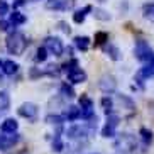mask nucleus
I'll return each mask as SVG.
<instances>
[{
	"label": "nucleus",
	"instance_id": "obj_1",
	"mask_svg": "<svg viewBox=\"0 0 154 154\" xmlns=\"http://www.w3.org/2000/svg\"><path fill=\"white\" fill-rule=\"evenodd\" d=\"M26 46H27V41H26L22 32H12L7 37V51L10 54H17V56L22 54Z\"/></svg>",
	"mask_w": 154,
	"mask_h": 154
},
{
	"label": "nucleus",
	"instance_id": "obj_2",
	"mask_svg": "<svg viewBox=\"0 0 154 154\" xmlns=\"http://www.w3.org/2000/svg\"><path fill=\"white\" fill-rule=\"evenodd\" d=\"M115 147L120 149L125 154H131V152H136L137 142L131 134H120V136L117 137V140H115Z\"/></svg>",
	"mask_w": 154,
	"mask_h": 154
},
{
	"label": "nucleus",
	"instance_id": "obj_3",
	"mask_svg": "<svg viewBox=\"0 0 154 154\" xmlns=\"http://www.w3.org/2000/svg\"><path fill=\"white\" fill-rule=\"evenodd\" d=\"M134 53H136L139 61H144V63H152L154 61V51L151 49L149 44L146 41H137L136 48H134Z\"/></svg>",
	"mask_w": 154,
	"mask_h": 154
},
{
	"label": "nucleus",
	"instance_id": "obj_4",
	"mask_svg": "<svg viewBox=\"0 0 154 154\" xmlns=\"http://www.w3.org/2000/svg\"><path fill=\"white\" fill-rule=\"evenodd\" d=\"M46 49L49 51L51 54H54V56H61L63 54V42L59 41L58 37H48L46 39Z\"/></svg>",
	"mask_w": 154,
	"mask_h": 154
},
{
	"label": "nucleus",
	"instance_id": "obj_5",
	"mask_svg": "<svg viewBox=\"0 0 154 154\" xmlns=\"http://www.w3.org/2000/svg\"><path fill=\"white\" fill-rule=\"evenodd\" d=\"M17 112H19V115H20V117H26V119H29V120H36L37 107L34 103H31V102H27V103L20 105Z\"/></svg>",
	"mask_w": 154,
	"mask_h": 154
},
{
	"label": "nucleus",
	"instance_id": "obj_6",
	"mask_svg": "<svg viewBox=\"0 0 154 154\" xmlns=\"http://www.w3.org/2000/svg\"><path fill=\"white\" fill-rule=\"evenodd\" d=\"M98 86H100V90L105 91V93H112L117 88V83H115V78L113 76H103L98 82Z\"/></svg>",
	"mask_w": 154,
	"mask_h": 154
},
{
	"label": "nucleus",
	"instance_id": "obj_7",
	"mask_svg": "<svg viewBox=\"0 0 154 154\" xmlns=\"http://www.w3.org/2000/svg\"><path fill=\"white\" fill-rule=\"evenodd\" d=\"M17 129H19V124L14 119H5L4 122H2V125H0V131L4 132V134H15Z\"/></svg>",
	"mask_w": 154,
	"mask_h": 154
},
{
	"label": "nucleus",
	"instance_id": "obj_8",
	"mask_svg": "<svg viewBox=\"0 0 154 154\" xmlns=\"http://www.w3.org/2000/svg\"><path fill=\"white\" fill-rule=\"evenodd\" d=\"M63 117L66 119V120H69V122H73V120H78V119L82 117V109H78V107H75V105H69L68 109L64 110Z\"/></svg>",
	"mask_w": 154,
	"mask_h": 154
},
{
	"label": "nucleus",
	"instance_id": "obj_9",
	"mask_svg": "<svg viewBox=\"0 0 154 154\" xmlns=\"http://www.w3.org/2000/svg\"><path fill=\"white\" fill-rule=\"evenodd\" d=\"M19 140V134H12V136H2L0 139V151H5V149H10L12 146Z\"/></svg>",
	"mask_w": 154,
	"mask_h": 154
},
{
	"label": "nucleus",
	"instance_id": "obj_10",
	"mask_svg": "<svg viewBox=\"0 0 154 154\" xmlns=\"http://www.w3.org/2000/svg\"><path fill=\"white\" fill-rule=\"evenodd\" d=\"M68 80L71 83H85L86 82V73L83 71L82 68L75 69V71L68 73Z\"/></svg>",
	"mask_w": 154,
	"mask_h": 154
},
{
	"label": "nucleus",
	"instance_id": "obj_11",
	"mask_svg": "<svg viewBox=\"0 0 154 154\" xmlns=\"http://www.w3.org/2000/svg\"><path fill=\"white\" fill-rule=\"evenodd\" d=\"M91 5H86L85 9H82V10H76V12H75V14H73V20H75V22L76 24H82L83 20H85V17H86V14H88V12H91Z\"/></svg>",
	"mask_w": 154,
	"mask_h": 154
},
{
	"label": "nucleus",
	"instance_id": "obj_12",
	"mask_svg": "<svg viewBox=\"0 0 154 154\" xmlns=\"http://www.w3.org/2000/svg\"><path fill=\"white\" fill-rule=\"evenodd\" d=\"M2 69H4L5 75H14V73H17L19 64L9 59V61H4V63H2Z\"/></svg>",
	"mask_w": 154,
	"mask_h": 154
},
{
	"label": "nucleus",
	"instance_id": "obj_13",
	"mask_svg": "<svg viewBox=\"0 0 154 154\" xmlns=\"http://www.w3.org/2000/svg\"><path fill=\"white\" fill-rule=\"evenodd\" d=\"M105 53H107L113 61H119V59H120V51H119V48L115 44H107L105 46Z\"/></svg>",
	"mask_w": 154,
	"mask_h": 154
},
{
	"label": "nucleus",
	"instance_id": "obj_14",
	"mask_svg": "<svg viewBox=\"0 0 154 154\" xmlns=\"http://www.w3.org/2000/svg\"><path fill=\"white\" fill-rule=\"evenodd\" d=\"M75 46H76L78 49L86 51L88 49V46H90V39H88L86 36H76L75 37Z\"/></svg>",
	"mask_w": 154,
	"mask_h": 154
},
{
	"label": "nucleus",
	"instance_id": "obj_15",
	"mask_svg": "<svg viewBox=\"0 0 154 154\" xmlns=\"http://www.w3.org/2000/svg\"><path fill=\"white\" fill-rule=\"evenodd\" d=\"M26 20H27L26 15L17 12V10H14V12L10 14V24H12V26H20V24H24Z\"/></svg>",
	"mask_w": 154,
	"mask_h": 154
},
{
	"label": "nucleus",
	"instance_id": "obj_16",
	"mask_svg": "<svg viewBox=\"0 0 154 154\" xmlns=\"http://www.w3.org/2000/svg\"><path fill=\"white\" fill-rule=\"evenodd\" d=\"M10 107V97L7 91H0V110H9Z\"/></svg>",
	"mask_w": 154,
	"mask_h": 154
},
{
	"label": "nucleus",
	"instance_id": "obj_17",
	"mask_svg": "<svg viewBox=\"0 0 154 154\" xmlns=\"http://www.w3.org/2000/svg\"><path fill=\"white\" fill-rule=\"evenodd\" d=\"M107 41H109V34H107V32L100 31L95 34V46H103Z\"/></svg>",
	"mask_w": 154,
	"mask_h": 154
},
{
	"label": "nucleus",
	"instance_id": "obj_18",
	"mask_svg": "<svg viewBox=\"0 0 154 154\" xmlns=\"http://www.w3.org/2000/svg\"><path fill=\"white\" fill-rule=\"evenodd\" d=\"M69 7L68 2H59V0H54V2H48V9H59V10H66Z\"/></svg>",
	"mask_w": 154,
	"mask_h": 154
},
{
	"label": "nucleus",
	"instance_id": "obj_19",
	"mask_svg": "<svg viewBox=\"0 0 154 154\" xmlns=\"http://www.w3.org/2000/svg\"><path fill=\"white\" fill-rule=\"evenodd\" d=\"M80 107H82V109H93V102H91L90 97L82 95L80 97Z\"/></svg>",
	"mask_w": 154,
	"mask_h": 154
},
{
	"label": "nucleus",
	"instance_id": "obj_20",
	"mask_svg": "<svg viewBox=\"0 0 154 154\" xmlns=\"http://www.w3.org/2000/svg\"><path fill=\"white\" fill-rule=\"evenodd\" d=\"M61 93H63L64 97H68V98H73V97L76 95V93H75V90H73L68 83H63V85H61Z\"/></svg>",
	"mask_w": 154,
	"mask_h": 154
},
{
	"label": "nucleus",
	"instance_id": "obj_21",
	"mask_svg": "<svg viewBox=\"0 0 154 154\" xmlns=\"http://www.w3.org/2000/svg\"><path fill=\"white\" fill-rule=\"evenodd\" d=\"M144 17L154 20V4H146L144 5Z\"/></svg>",
	"mask_w": 154,
	"mask_h": 154
},
{
	"label": "nucleus",
	"instance_id": "obj_22",
	"mask_svg": "<svg viewBox=\"0 0 154 154\" xmlns=\"http://www.w3.org/2000/svg\"><path fill=\"white\" fill-rule=\"evenodd\" d=\"M140 136H142V140H144L146 144H151V142H152V132L144 129V127L140 129Z\"/></svg>",
	"mask_w": 154,
	"mask_h": 154
},
{
	"label": "nucleus",
	"instance_id": "obj_23",
	"mask_svg": "<svg viewBox=\"0 0 154 154\" xmlns=\"http://www.w3.org/2000/svg\"><path fill=\"white\" fill-rule=\"evenodd\" d=\"M48 59V49L46 48H39L36 53V61H39V63H42V61H46Z\"/></svg>",
	"mask_w": 154,
	"mask_h": 154
},
{
	"label": "nucleus",
	"instance_id": "obj_24",
	"mask_svg": "<svg viewBox=\"0 0 154 154\" xmlns=\"http://www.w3.org/2000/svg\"><path fill=\"white\" fill-rule=\"evenodd\" d=\"M102 107L105 109V113H107V115H109V113H112V98L103 97V98H102Z\"/></svg>",
	"mask_w": 154,
	"mask_h": 154
},
{
	"label": "nucleus",
	"instance_id": "obj_25",
	"mask_svg": "<svg viewBox=\"0 0 154 154\" xmlns=\"http://www.w3.org/2000/svg\"><path fill=\"white\" fill-rule=\"evenodd\" d=\"M102 136L107 137V139H109V137H113V136H115V127H112V125L107 124V125L102 129Z\"/></svg>",
	"mask_w": 154,
	"mask_h": 154
},
{
	"label": "nucleus",
	"instance_id": "obj_26",
	"mask_svg": "<svg viewBox=\"0 0 154 154\" xmlns=\"http://www.w3.org/2000/svg\"><path fill=\"white\" fill-rule=\"evenodd\" d=\"M63 69L66 73H71V71H75V69H78V61H76V59H71L69 63L63 64Z\"/></svg>",
	"mask_w": 154,
	"mask_h": 154
},
{
	"label": "nucleus",
	"instance_id": "obj_27",
	"mask_svg": "<svg viewBox=\"0 0 154 154\" xmlns=\"http://www.w3.org/2000/svg\"><path fill=\"white\" fill-rule=\"evenodd\" d=\"M63 120H64V117H59V115H48L46 117V122L48 124H56V125H61Z\"/></svg>",
	"mask_w": 154,
	"mask_h": 154
},
{
	"label": "nucleus",
	"instance_id": "obj_28",
	"mask_svg": "<svg viewBox=\"0 0 154 154\" xmlns=\"http://www.w3.org/2000/svg\"><path fill=\"white\" fill-rule=\"evenodd\" d=\"M63 147H64V146H63V142H61V137L56 136L54 140H53V151H54V152H61Z\"/></svg>",
	"mask_w": 154,
	"mask_h": 154
},
{
	"label": "nucleus",
	"instance_id": "obj_29",
	"mask_svg": "<svg viewBox=\"0 0 154 154\" xmlns=\"http://www.w3.org/2000/svg\"><path fill=\"white\" fill-rule=\"evenodd\" d=\"M93 15H95L97 19H100V20H109L110 19V15L105 12V10H102V9H95L93 10Z\"/></svg>",
	"mask_w": 154,
	"mask_h": 154
},
{
	"label": "nucleus",
	"instance_id": "obj_30",
	"mask_svg": "<svg viewBox=\"0 0 154 154\" xmlns=\"http://www.w3.org/2000/svg\"><path fill=\"white\" fill-rule=\"evenodd\" d=\"M7 12H9V4L5 0H0V17H4Z\"/></svg>",
	"mask_w": 154,
	"mask_h": 154
},
{
	"label": "nucleus",
	"instance_id": "obj_31",
	"mask_svg": "<svg viewBox=\"0 0 154 154\" xmlns=\"http://www.w3.org/2000/svg\"><path fill=\"white\" fill-rule=\"evenodd\" d=\"M46 73H48V75H58L59 68H58V66H54V64H49V66H48V69H46Z\"/></svg>",
	"mask_w": 154,
	"mask_h": 154
},
{
	"label": "nucleus",
	"instance_id": "obj_32",
	"mask_svg": "<svg viewBox=\"0 0 154 154\" xmlns=\"http://www.w3.org/2000/svg\"><path fill=\"white\" fill-rule=\"evenodd\" d=\"M10 26H12V24H10V22H7V20H0V31H2V32L9 31V29H10Z\"/></svg>",
	"mask_w": 154,
	"mask_h": 154
},
{
	"label": "nucleus",
	"instance_id": "obj_33",
	"mask_svg": "<svg viewBox=\"0 0 154 154\" xmlns=\"http://www.w3.org/2000/svg\"><path fill=\"white\" fill-rule=\"evenodd\" d=\"M59 27L63 29L64 32H69V26H66V22H59Z\"/></svg>",
	"mask_w": 154,
	"mask_h": 154
},
{
	"label": "nucleus",
	"instance_id": "obj_34",
	"mask_svg": "<svg viewBox=\"0 0 154 154\" xmlns=\"http://www.w3.org/2000/svg\"><path fill=\"white\" fill-rule=\"evenodd\" d=\"M24 4H26V0H17V2L14 4V9L15 7H20V5H24Z\"/></svg>",
	"mask_w": 154,
	"mask_h": 154
},
{
	"label": "nucleus",
	"instance_id": "obj_35",
	"mask_svg": "<svg viewBox=\"0 0 154 154\" xmlns=\"http://www.w3.org/2000/svg\"><path fill=\"white\" fill-rule=\"evenodd\" d=\"M19 154H26V152H19Z\"/></svg>",
	"mask_w": 154,
	"mask_h": 154
},
{
	"label": "nucleus",
	"instance_id": "obj_36",
	"mask_svg": "<svg viewBox=\"0 0 154 154\" xmlns=\"http://www.w3.org/2000/svg\"><path fill=\"white\" fill-rule=\"evenodd\" d=\"M0 66H2V61H0Z\"/></svg>",
	"mask_w": 154,
	"mask_h": 154
},
{
	"label": "nucleus",
	"instance_id": "obj_37",
	"mask_svg": "<svg viewBox=\"0 0 154 154\" xmlns=\"http://www.w3.org/2000/svg\"><path fill=\"white\" fill-rule=\"evenodd\" d=\"M0 139H2V136H0Z\"/></svg>",
	"mask_w": 154,
	"mask_h": 154
}]
</instances>
